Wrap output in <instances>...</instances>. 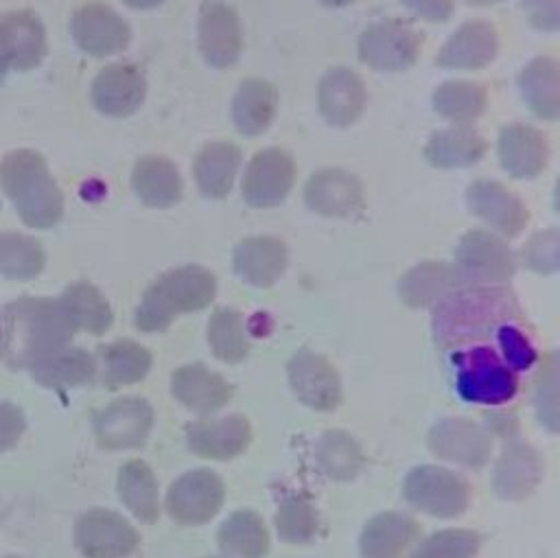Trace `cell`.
Wrapping results in <instances>:
<instances>
[{"mask_svg": "<svg viewBox=\"0 0 560 558\" xmlns=\"http://www.w3.org/2000/svg\"><path fill=\"white\" fill-rule=\"evenodd\" d=\"M241 166V149L230 142H208L195 158V182L206 197H225Z\"/></svg>", "mask_w": 560, "mask_h": 558, "instance_id": "cell-38", "label": "cell"}, {"mask_svg": "<svg viewBox=\"0 0 560 558\" xmlns=\"http://www.w3.org/2000/svg\"><path fill=\"white\" fill-rule=\"evenodd\" d=\"M315 462L319 470L335 481H350L363 468L361 444L341 429H328L315 442Z\"/></svg>", "mask_w": 560, "mask_h": 558, "instance_id": "cell-39", "label": "cell"}, {"mask_svg": "<svg viewBox=\"0 0 560 558\" xmlns=\"http://www.w3.org/2000/svg\"><path fill=\"white\" fill-rule=\"evenodd\" d=\"M532 396H560V348L547 352L534 365Z\"/></svg>", "mask_w": 560, "mask_h": 558, "instance_id": "cell-48", "label": "cell"}, {"mask_svg": "<svg viewBox=\"0 0 560 558\" xmlns=\"http://www.w3.org/2000/svg\"><path fill=\"white\" fill-rule=\"evenodd\" d=\"M538 422L560 435V396H532Z\"/></svg>", "mask_w": 560, "mask_h": 558, "instance_id": "cell-51", "label": "cell"}, {"mask_svg": "<svg viewBox=\"0 0 560 558\" xmlns=\"http://www.w3.org/2000/svg\"><path fill=\"white\" fill-rule=\"evenodd\" d=\"M429 451L462 468H483L490 462L494 435L492 431L466 416L438 420L427 435Z\"/></svg>", "mask_w": 560, "mask_h": 558, "instance_id": "cell-10", "label": "cell"}, {"mask_svg": "<svg viewBox=\"0 0 560 558\" xmlns=\"http://www.w3.org/2000/svg\"><path fill=\"white\" fill-rule=\"evenodd\" d=\"M304 204L324 217L354 219L365 208L361 179L337 166L315 171L304 186Z\"/></svg>", "mask_w": 560, "mask_h": 558, "instance_id": "cell-17", "label": "cell"}, {"mask_svg": "<svg viewBox=\"0 0 560 558\" xmlns=\"http://www.w3.org/2000/svg\"><path fill=\"white\" fill-rule=\"evenodd\" d=\"M46 263L37 239L22 232H0V274L13 280L35 278Z\"/></svg>", "mask_w": 560, "mask_h": 558, "instance_id": "cell-43", "label": "cell"}, {"mask_svg": "<svg viewBox=\"0 0 560 558\" xmlns=\"http://www.w3.org/2000/svg\"><path fill=\"white\" fill-rule=\"evenodd\" d=\"M217 293L214 276L199 265L175 267L153 280L136 309V326L144 333H160L179 313L206 309Z\"/></svg>", "mask_w": 560, "mask_h": 558, "instance_id": "cell-4", "label": "cell"}, {"mask_svg": "<svg viewBox=\"0 0 560 558\" xmlns=\"http://www.w3.org/2000/svg\"><path fill=\"white\" fill-rule=\"evenodd\" d=\"M28 372L42 387L63 392V390L85 387L98 381V361H96V354H92L90 350L68 346L55 352L52 357L44 359Z\"/></svg>", "mask_w": 560, "mask_h": 558, "instance_id": "cell-31", "label": "cell"}, {"mask_svg": "<svg viewBox=\"0 0 560 558\" xmlns=\"http://www.w3.org/2000/svg\"><path fill=\"white\" fill-rule=\"evenodd\" d=\"M516 85L529 112L540 120H560V61L536 55L518 70Z\"/></svg>", "mask_w": 560, "mask_h": 558, "instance_id": "cell-28", "label": "cell"}, {"mask_svg": "<svg viewBox=\"0 0 560 558\" xmlns=\"http://www.w3.org/2000/svg\"><path fill=\"white\" fill-rule=\"evenodd\" d=\"M61 300L66 302L77 330L88 335H103L112 326V309L105 295L90 282L79 280L66 287Z\"/></svg>", "mask_w": 560, "mask_h": 558, "instance_id": "cell-41", "label": "cell"}, {"mask_svg": "<svg viewBox=\"0 0 560 558\" xmlns=\"http://www.w3.org/2000/svg\"><path fill=\"white\" fill-rule=\"evenodd\" d=\"M212 558H217V556H212Z\"/></svg>", "mask_w": 560, "mask_h": 558, "instance_id": "cell-57", "label": "cell"}, {"mask_svg": "<svg viewBox=\"0 0 560 558\" xmlns=\"http://www.w3.org/2000/svg\"><path fill=\"white\" fill-rule=\"evenodd\" d=\"M278 109V90L265 79H245L232 98V123L245 136L262 133Z\"/></svg>", "mask_w": 560, "mask_h": 558, "instance_id": "cell-35", "label": "cell"}, {"mask_svg": "<svg viewBox=\"0 0 560 558\" xmlns=\"http://www.w3.org/2000/svg\"><path fill=\"white\" fill-rule=\"evenodd\" d=\"M499 31L488 20L462 22L440 46L435 66L444 70H481L499 55Z\"/></svg>", "mask_w": 560, "mask_h": 558, "instance_id": "cell-18", "label": "cell"}, {"mask_svg": "<svg viewBox=\"0 0 560 558\" xmlns=\"http://www.w3.org/2000/svg\"><path fill=\"white\" fill-rule=\"evenodd\" d=\"M451 265L455 287L508 284L518 269V256L505 236L486 228H472L459 236Z\"/></svg>", "mask_w": 560, "mask_h": 558, "instance_id": "cell-7", "label": "cell"}, {"mask_svg": "<svg viewBox=\"0 0 560 558\" xmlns=\"http://www.w3.org/2000/svg\"><path fill=\"white\" fill-rule=\"evenodd\" d=\"M223 479L210 468H195L177 477L166 492V512L179 525H203L221 510Z\"/></svg>", "mask_w": 560, "mask_h": 558, "instance_id": "cell-12", "label": "cell"}, {"mask_svg": "<svg viewBox=\"0 0 560 558\" xmlns=\"http://www.w3.org/2000/svg\"><path fill=\"white\" fill-rule=\"evenodd\" d=\"M518 263L538 274L551 276L560 271V228H547L534 232L521 247Z\"/></svg>", "mask_w": 560, "mask_h": 558, "instance_id": "cell-46", "label": "cell"}, {"mask_svg": "<svg viewBox=\"0 0 560 558\" xmlns=\"http://www.w3.org/2000/svg\"><path fill=\"white\" fill-rule=\"evenodd\" d=\"M462 398L479 405H503L518 392L521 372L499 348H468L448 354Z\"/></svg>", "mask_w": 560, "mask_h": 558, "instance_id": "cell-6", "label": "cell"}, {"mask_svg": "<svg viewBox=\"0 0 560 558\" xmlns=\"http://www.w3.org/2000/svg\"><path fill=\"white\" fill-rule=\"evenodd\" d=\"M431 107L451 125H472L488 107V90L479 81L446 79L435 85Z\"/></svg>", "mask_w": 560, "mask_h": 558, "instance_id": "cell-34", "label": "cell"}, {"mask_svg": "<svg viewBox=\"0 0 560 558\" xmlns=\"http://www.w3.org/2000/svg\"><path fill=\"white\" fill-rule=\"evenodd\" d=\"M368 105L363 79L346 66L330 68L317 85V109L332 127H348L361 118Z\"/></svg>", "mask_w": 560, "mask_h": 558, "instance_id": "cell-22", "label": "cell"}, {"mask_svg": "<svg viewBox=\"0 0 560 558\" xmlns=\"http://www.w3.org/2000/svg\"><path fill=\"white\" fill-rule=\"evenodd\" d=\"M276 532L280 540L291 545H306L319 532V514L304 497H287L276 514Z\"/></svg>", "mask_w": 560, "mask_h": 558, "instance_id": "cell-45", "label": "cell"}, {"mask_svg": "<svg viewBox=\"0 0 560 558\" xmlns=\"http://www.w3.org/2000/svg\"><path fill=\"white\" fill-rule=\"evenodd\" d=\"M324 7H332V9H339V7H348L352 4L354 0H319Z\"/></svg>", "mask_w": 560, "mask_h": 558, "instance_id": "cell-54", "label": "cell"}, {"mask_svg": "<svg viewBox=\"0 0 560 558\" xmlns=\"http://www.w3.org/2000/svg\"><path fill=\"white\" fill-rule=\"evenodd\" d=\"M438 346L446 352L499 348L516 372L538 363L525 311L508 284L453 287L431 317Z\"/></svg>", "mask_w": 560, "mask_h": 558, "instance_id": "cell-1", "label": "cell"}, {"mask_svg": "<svg viewBox=\"0 0 560 558\" xmlns=\"http://www.w3.org/2000/svg\"><path fill=\"white\" fill-rule=\"evenodd\" d=\"M420 538V525L405 512L372 516L359 538L361 558H405Z\"/></svg>", "mask_w": 560, "mask_h": 558, "instance_id": "cell-27", "label": "cell"}, {"mask_svg": "<svg viewBox=\"0 0 560 558\" xmlns=\"http://www.w3.org/2000/svg\"><path fill=\"white\" fill-rule=\"evenodd\" d=\"M455 287L453 265L446 260H422L398 280V295L411 309H433Z\"/></svg>", "mask_w": 560, "mask_h": 558, "instance_id": "cell-33", "label": "cell"}, {"mask_svg": "<svg viewBox=\"0 0 560 558\" xmlns=\"http://www.w3.org/2000/svg\"><path fill=\"white\" fill-rule=\"evenodd\" d=\"M173 396L192 414L208 416L219 411L232 398V385L203 363H188L173 372Z\"/></svg>", "mask_w": 560, "mask_h": 558, "instance_id": "cell-26", "label": "cell"}, {"mask_svg": "<svg viewBox=\"0 0 560 558\" xmlns=\"http://www.w3.org/2000/svg\"><path fill=\"white\" fill-rule=\"evenodd\" d=\"M118 495L131 514L142 523H155L160 516L158 481L142 460H131L118 470Z\"/></svg>", "mask_w": 560, "mask_h": 558, "instance_id": "cell-40", "label": "cell"}, {"mask_svg": "<svg viewBox=\"0 0 560 558\" xmlns=\"http://www.w3.org/2000/svg\"><path fill=\"white\" fill-rule=\"evenodd\" d=\"M0 186L31 228H52L63 214L61 190L33 149H15L0 160Z\"/></svg>", "mask_w": 560, "mask_h": 558, "instance_id": "cell-3", "label": "cell"}, {"mask_svg": "<svg viewBox=\"0 0 560 558\" xmlns=\"http://www.w3.org/2000/svg\"><path fill=\"white\" fill-rule=\"evenodd\" d=\"M92 429L103 449H138L153 429V409L140 396H122L92 416Z\"/></svg>", "mask_w": 560, "mask_h": 558, "instance_id": "cell-14", "label": "cell"}, {"mask_svg": "<svg viewBox=\"0 0 560 558\" xmlns=\"http://www.w3.org/2000/svg\"><path fill=\"white\" fill-rule=\"evenodd\" d=\"M147 94V81L133 63H112L92 81V103L107 116L133 114Z\"/></svg>", "mask_w": 560, "mask_h": 558, "instance_id": "cell-25", "label": "cell"}, {"mask_svg": "<svg viewBox=\"0 0 560 558\" xmlns=\"http://www.w3.org/2000/svg\"><path fill=\"white\" fill-rule=\"evenodd\" d=\"M249 440L252 427L241 414L201 418L186 427L188 449L208 460H232L247 449Z\"/></svg>", "mask_w": 560, "mask_h": 558, "instance_id": "cell-24", "label": "cell"}, {"mask_svg": "<svg viewBox=\"0 0 560 558\" xmlns=\"http://www.w3.org/2000/svg\"><path fill=\"white\" fill-rule=\"evenodd\" d=\"M409 13L427 22H446L453 15L455 0H398Z\"/></svg>", "mask_w": 560, "mask_h": 558, "instance_id": "cell-50", "label": "cell"}, {"mask_svg": "<svg viewBox=\"0 0 560 558\" xmlns=\"http://www.w3.org/2000/svg\"><path fill=\"white\" fill-rule=\"evenodd\" d=\"M70 33L77 46L94 57L120 53L131 39L129 24L112 7L101 2L79 7L70 20Z\"/></svg>", "mask_w": 560, "mask_h": 558, "instance_id": "cell-21", "label": "cell"}, {"mask_svg": "<svg viewBox=\"0 0 560 558\" xmlns=\"http://www.w3.org/2000/svg\"><path fill=\"white\" fill-rule=\"evenodd\" d=\"M4 558H20V556H4Z\"/></svg>", "mask_w": 560, "mask_h": 558, "instance_id": "cell-56", "label": "cell"}, {"mask_svg": "<svg viewBox=\"0 0 560 558\" xmlns=\"http://www.w3.org/2000/svg\"><path fill=\"white\" fill-rule=\"evenodd\" d=\"M98 383L107 390L131 385L142 381L153 363L151 352L131 339H116L105 344L96 352Z\"/></svg>", "mask_w": 560, "mask_h": 558, "instance_id": "cell-32", "label": "cell"}, {"mask_svg": "<svg viewBox=\"0 0 560 558\" xmlns=\"http://www.w3.org/2000/svg\"><path fill=\"white\" fill-rule=\"evenodd\" d=\"M26 429V420L20 407L13 403H0V453L15 446Z\"/></svg>", "mask_w": 560, "mask_h": 558, "instance_id": "cell-49", "label": "cell"}, {"mask_svg": "<svg viewBox=\"0 0 560 558\" xmlns=\"http://www.w3.org/2000/svg\"><path fill=\"white\" fill-rule=\"evenodd\" d=\"M208 344L212 354L225 363H238L249 352L245 317L236 309H217L208 322Z\"/></svg>", "mask_w": 560, "mask_h": 558, "instance_id": "cell-42", "label": "cell"}, {"mask_svg": "<svg viewBox=\"0 0 560 558\" xmlns=\"http://www.w3.org/2000/svg\"><path fill=\"white\" fill-rule=\"evenodd\" d=\"M466 206L470 214L488 225V230L516 239L529 223L527 204L503 182L479 177L466 186Z\"/></svg>", "mask_w": 560, "mask_h": 558, "instance_id": "cell-11", "label": "cell"}, {"mask_svg": "<svg viewBox=\"0 0 560 558\" xmlns=\"http://www.w3.org/2000/svg\"><path fill=\"white\" fill-rule=\"evenodd\" d=\"M553 208L560 214V175H558V179L553 184Z\"/></svg>", "mask_w": 560, "mask_h": 558, "instance_id": "cell-55", "label": "cell"}, {"mask_svg": "<svg viewBox=\"0 0 560 558\" xmlns=\"http://www.w3.org/2000/svg\"><path fill=\"white\" fill-rule=\"evenodd\" d=\"M547 136L527 123L501 127L497 138V158L512 179H536L549 164Z\"/></svg>", "mask_w": 560, "mask_h": 558, "instance_id": "cell-20", "label": "cell"}, {"mask_svg": "<svg viewBox=\"0 0 560 558\" xmlns=\"http://www.w3.org/2000/svg\"><path fill=\"white\" fill-rule=\"evenodd\" d=\"M77 324L59 298L22 295L0 313V361L11 370H31L70 346Z\"/></svg>", "mask_w": 560, "mask_h": 558, "instance_id": "cell-2", "label": "cell"}, {"mask_svg": "<svg viewBox=\"0 0 560 558\" xmlns=\"http://www.w3.org/2000/svg\"><path fill=\"white\" fill-rule=\"evenodd\" d=\"M217 543L225 558H265L269 551V532L256 512L238 510L221 523Z\"/></svg>", "mask_w": 560, "mask_h": 558, "instance_id": "cell-37", "label": "cell"}, {"mask_svg": "<svg viewBox=\"0 0 560 558\" xmlns=\"http://www.w3.org/2000/svg\"><path fill=\"white\" fill-rule=\"evenodd\" d=\"M486 151L488 142L472 125H448L429 136L422 155L433 168L448 171L479 164Z\"/></svg>", "mask_w": 560, "mask_h": 558, "instance_id": "cell-29", "label": "cell"}, {"mask_svg": "<svg viewBox=\"0 0 560 558\" xmlns=\"http://www.w3.org/2000/svg\"><path fill=\"white\" fill-rule=\"evenodd\" d=\"M422 46L424 35L413 24L387 18L363 28L357 53L376 72H405L418 61Z\"/></svg>", "mask_w": 560, "mask_h": 558, "instance_id": "cell-9", "label": "cell"}, {"mask_svg": "<svg viewBox=\"0 0 560 558\" xmlns=\"http://www.w3.org/2000/svg\"><path fill=\"white\" fill-rule=\"evenodd\" d=\"M295 182V162L282 149L258 151L243 173V197L254 208L278 206Z\"/></svg>", "mask_w": 560, "mask_h": 558, "instance_id": "cell-19", "label": "cell"}, {"mask_svg": "<svg viewBox=\"0 0 560 558\" xmlns=\"http://www.w3.org/2000/svg\"><path fill=\"white\" fill-rule=\"evenodd\" d=\"M486 427L501 440L492 468L494 495L503 501L527 499L545 475L540 451L523 438L518 418L512 409H494L486 414Z\"/></svg>", "mask_w": 560, "mask_h": 558, "instance_id": "cell-5", "label": "cell"}, {"mask_svg": "<svg viewBox=\"0 0 560 558\" xmlns=\"http://www.w3.org/2000/svg\"><path fill=\"white\" fill-rule=\"evenodd\" d=\"M287 245L276 236H247L234 247V271L254 287H271L287 269Z\"/></svg>", "mask_w": 560, "mask_h": 558, "instance_id": "cell-30", "label": "cell"}, {"mask_svg": "<svg viewBox=\"0 0 560 558\" xmlns=\"http://www.w3.org/2000/svg\"><path fill=\"white\" fill-rule=\"evenodd\" d=\"M481 536L464 527H446L418 540L407 558H475Z\"/></svg>", "mask_w": 560, "mask_h": 558, "instance_id": "cell-44", "label": "cell"}, {"mask_svg": "<svg viewBox=\"0 0 560 558\" xmlns=\"http://www.w3.org/2000/svg\"><path fill=\"white\" fill-rule=\"evenodd\" d=\"M289 385L293 394L317 411H332L343 398L337 368L322 354L302 348L287 363Z\"/></svg>", "mask_w": 560, "mask_h": 558, "instance_id": "cell-15", "label": "cell"}, {"mask_svg": "<svg viewBox=\"0 0 560 558\" xmlns=\"http://www.w3.org/2000/svg\"><path fill=\"white\" fill-rule=\"evenodd\" d=\"M122 2L129 4V7H133V9H151V7L162 4L164 0H122Z\"/></svg>", "mask_w": 560, "mask_h": 558, "instance_id": "cell-52", "label": "cell"}, {"mask_svg": "<svg viewBox=\"0 0 560 558\" xmlns=\"http://www.w3.org/2000/svg\"><path fill=\"white\" fill-rule=\"evenodd\" d=\"M402 497L422 514L435 519H455L464 514L470 503V484L451 468L420 464L407 473Z\"/></svg>", "mask_w": 560, "mask_h": 558, "instance_id": "cell-8", "label": "cell"}, {"mask_svg": "<svg viewBox=\"0 0 560 558\" xmlns=\"http://www.w3.org/2000/svg\"><path fill=\"white\" fill-rule=\"evenodd\" d=\"M462 2L468 4V7H494V4H499L503 0H462Z\"/></svg>", "mask_w": 560, "mask_h": 558, "instance_id": "cell-53", "label": "cell"}, {"mask_svg": "<svg viewBox=\"0 0 560 558\" xmlns=\"http://www.w3.org/2000/svg\"><path fill=\"white\" fill-rule=\"evenodd\" d=\"M131 184L136 195L153 208H168L182 197V175L162 155H144L136 162Z\"/></svg>", "mask_w": 560, "mask_h": 558, "instance_id": "cell-36", "label": "cell"}, {"mask_svg": "<svg viewBox=\"0 0 560 558\" xmlns=\"http://www.w3.org/2000/svg\"><path fill=\"white\" fill-rule=\"evenodd\" d=\"M521 11L534 31H560V0H521Z\"/></svg>", "mask_w": 560, "mask_h": 558, "instance_id": "cell-47", "label": "cell"}, {"mask_svg": "<svg viewBox=\"0 0 560 558\" xmlns=\"http://www.w3.org/2000/svg\"><path fill=\"white\" fill-rule=\"evenodd\" d=\"M74 545L85 558H127L138 549L140 534L122 514L92 508L74 523Z\"/></svg>", "mask_w": 560, "mask_h": 558, "instance_id": "cell-13", "label": "cell"}, {"mask_svg": "<svg viewBox=\"0 0 560 558\" xmlns=\"http://www.w3.org/2000/svg\"><path fill=\"white\" fill-rule=\"evenodd\" d=\"M46 55V31L28 9L0 13V83L9 70H31Z\"/></svg>", "mask_w": 560, "mask_h": 558, "instance_id": "cell-16", "label": "cell"}, {"mask_svg": "<svg viewBox=\"0 0 560 558\" xmlns=\"http://www.w3.org/2000/svg\"><path fill=\"white\" fill-rule=\"evenodd\" d=\"M199 50L214 68L232 66L241 55V22L236 11L219 0H206L199 9Z\"/></svg>", "mask_w": 560, "mask_h": 558, "instance_id": "cell-23", "label": "cell"}]
</instances>
